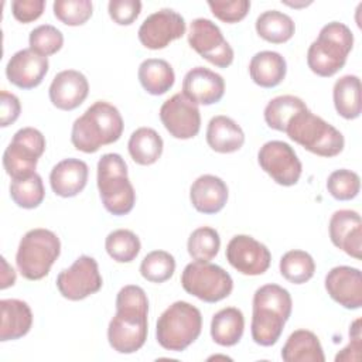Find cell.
Masks as SVG:
<instances>
[{
    "label": "cell",
    "mask_w": 362,
    "mask_h": 362,
    "mask_svg": "<svg viewBox=\"0 0 362 362\" xmlns=\"http://www.w3.org/2000/svg\"><path fill=\"white\" fill-rule=\"evenodd\" d=\"M148 298L140 286L127 284L116 296V314L107 327V341L119 354H134L147 339Z\"/></svg>",
    "instance_id": "obj_1"
},
{
    "label": "cell",
    "mask_w": 362,
    "mask_h": 362,
    "mask_svg": "<svg viewBox=\"0 0 362 362\" xmlns=\"http://www.w3.org/2000/svg\"><path fill=\"white\" fill-rule=\"evenodd\" d=\"M293 300L290 293L279 284H264L253 294L252 339L262 346L274 345L291 315Z\"/></svg>",
    "instance_id": "obj_2"
},
{
    "label": "cell",
    "mask_w": 362,
    "mask_h": 362,
    "mask_svg": "<svg viewBox=\"0 0 362 362\" xmlns=\"http://www.w3.org/2000/svg\"><path fill=\"white\" fill-rule=\"evenodd\" d=\"M123 127V117L117 107L109 102L96 100L74 122L71 143L79 151L96 153L102 146L117 141Z\"/></svg>",
    "instance_id": "obj_3"
},
{
    "label": "cell",
    "mask_w": 362,
    "mask_h": 362,
    "mask_svg": "<svg viewBox=\"0 0 362 362\" xmlns=\"http://www.w3.org/2000/svg\"><path fill=\"white\" fill-rule=\"evenodd\" d=\"M354 47V34L339 21L325 24L307 51L308 68L318 76L329 78L344 68Z\"/></svg>",
    "instance_id": "obj_4"
},
{
    "label": "cell",
    "mask_w": 362,
    "mask_h": 362,
    "mask_svg": "<svg viewBox=\"0 0 362 362\" xmlns=\"http://www.w3.org/2000/svg\"><path fill=\"white\" fill-rule=\"evenodd\" d=\"M98 189L105 209L127 215L136 204V192L127 177V164L117 153L103 154L98 163Z\"/></svg>",
    "instance_id": "obj_5"
},
{
    "label": "cell",
    "mask_w": 362,
    "mask_h": 362,
    "mask_svg": "<svg viewBox=\"0 0 362 362\" xmlns=\"http://www.w3.org/2000/svg\"><path fill=\"white\" fill-rule=\"evenodd\" d=\"M284 133L297 144L320 157H335L345 146L342 133L308 107L288 122Z\"/></svg>",
    "instance_id": "obj_6"
},
{
    "label": "cell",
    "mask_w": 362,
    "mask_h": 362,
    "mask_svg": "<svg viewBox=\"0 0 362 362\" xmlns=\"http://www.w3.org/2000/svg\"><path fill=\"white\" fill-rule=\"evenodd\" d=\"M201 329V311L187 301H175L158 317L156 339L164 349L181 352L198 339Z\"/></svg>",
    "instance_id": "obj_7"
},
{
    "label": "cell",
    "mask_w": 362,
    "mask_h": 362,
    "mask_svg": "<svg viewBox=\"0 0 362 362\" xmlns=\"http://www.w3.org/2000/svg\"><path fill=\"white\" fill-rule=\"evenodd\" d=\"M61 253L59 238L49 229L35 228L20 240L16 263L27 280L44 279Z\"/></svg>",
    "instance_id": "obj_8"
},
{
    "label": "cell",
    "mask_w": 362,
    "mask_h": 362,
    "mask_svg": "<svg viewBox=\"0 0 362 362\" xmlns=\"http://www.w3.org/2000/svg\"><path fill=\"white\" fill-rule=\"evenodd\" d=\"M181 286L188 294L205 303H218L232 293L233 280L221 266L195 260L184 267Z\"/></svg>",
    "instance_id": "obj_9"
},
{
    "label": "cell",
    "mask_w": 362,
    "mask_h": 362,
    "mask_svg": "<svg viewBox=\"0 0 362 362\" xmlns=\"http://www.w3.org/2000/svg\"><path fill=\"white\" fill-rule=\"evenodd\" d=\"M45 146V137L38 129L23 127L17 130L3 153V167L11 180L34 174Z\"/></svg>",
    "instance_id": "obj_10"
},
{
    "label": "cell",
    "mask_w": 362,
    "mask_h": 362,
    "mask_svg": "<svg viewBox=\"0 0 362 362\" xmlns=\"http://www.w3.org/2000/svg\"><path fill=\"white\" fill-rule=\"evenodd\" d=\"M260 168L283 187L296 185L301 177L303 165L294 148L281 140H270L257 151Z\"/></svg>",
    "instance_id": "obj_11"
},
{
    "label": "cell",
    "mask_w": 362,
    "mask_h": 362,
    "mask_svg": "<svg viewBox=\"0 0 362 362\" xmlns=\"http://www.w3.org/2000/svg\"><path fill=\"white\" fill-rule=\"evenodd\" d=\"M103 280L98 262L86 255L79 256L71 267L64 269L57 276L59 294L71 301H79L102 288Z\"/></svg>",
    "instance_id": "obj_12"
},
{
    "label": "cell",
    "mask_w": 362,
    "mask_h": 362,
    "mask_svg": "<svg viewBox=\"0 0 362 362\" xmlns=\"http://www.w3.org/2000/svg\"><path fill=\"white\" fill-rule=\"evenodd\" d=\"M188 44L197 54L218 68H228L233 62L232 47L223 38L221 28L208 18L192 20Z\"/></svg>",
    "instance_id": "obj_13"
},
{
    "label": "cell",
    "mask_w": 362,
    "mask_h": 362,
    "mask_svg": "<svg viewBox=\"0 0 362 362\" xmlns=\"http://www.w3.org/2000/svg\"><path fill=\"white\" fill-rule=\"evenodd\" d=\"M160 119L167 132L180 140L195 137L201 129L198 105L184 93H175L161 105Z\"/></svg>",
    "instance_id": "obj_14"
},
{
    "label": "cell",
    "mask_w": 362,
    "mask_h": 362,
    "mask_svg": "<svg viewBox=\"0 0 362 362\" xmlns=\"http://www.w3.org/2000/svg\"><path fill=\"white\" fill-rule=\"evenodd\" d=\"M226 260L245 276H259L270 267L272 253L266 245L255 238L236 235L226 246Z\"/></svg>",
    "instance_id": "obj_15"
},
{
    "label": "cell",
    "mask_w": 362,
    "mask_h": 362,
    "mask_svg": "<svg viewBox=\"0 0 362 362\" xmlns=\"http://www.w3.org/2000/svg\"><path fill=\"white\" fill-rule=\"evenodd\" d=\"M185 20L171 8L150 14L139 28V40L148 49H163L185 34Z\"/></svg>",
    "instance_id": "obj_16"
},
{
    "label": "cell",
    "mask_w": 362,
    "mask_h": 362,
    "mask_svg": "<svg viewBox=\"0 0 362 362\" xmlns=\"http://www.w3.org/2000/svg\"><path fill=\"white\" fill-rule=\"evenodd\" d=\"M325 290L329 297L346 310L362 305V273L356 267L337 266L325 276Z\"/></svg>",
    "instance_id": "obj_17"
},
{
    "label": "cell",
    "mask_w": 362,
    "mask_h": 362,
    "mask_svg": "<svg viewBox=\"0 0 362 362\" xmlns=\"http://www.w3.org/2000/svg\"><path fill=\"white\" fill-rule=\"evenodd\" d=\"M49 68L47 57L31 48H24L11 55L6 66V76L10 83L20 89H33L45 78Z\"/></svg>",
    "instance_id": "obj_18"
},
{
    "label": "cell",
    "mask_w": 362,
    "mask_h": 362,
    "mask_svg": "<svg viewBox=\"0 0 362 362\" xmlns=\"http://www.w3.org/2000/svg\"><path fill=\"white\" fill-rule=\"evenodd\" d=\"M329 238L335 247L354 259L362 253V221L356 211L339 209L331 215L328 223Z\"/></svg>",
    "instance_id": "obj_19"
},
{
    "label": "cell",
    "mask_w": 362,
    "mask_h": 362,
    "mask_svg": "<svg viewBox=\"0 0 362 362\" xmlns=\"http://www.w3.org/2000/svg\"><path fill=\"white\" fill-rule=\"evenodd\" d=\"M89 93L86 76L75 69L58 72L48 89L51 103L61 110H74L81 106Z\"/></svg>",
    "instance_id": "obj_20"
},
{
    "label": "cell",
    "mask_w": 362,
    "mask_h": 362,
    "mask_svg": "<svg viewBox=\"0 0 362 362\" xmlns=\"http://www.w3.org/2000/svg\"><path fill=\"white\" fill-rule=\"evenodd\" d=\"M182 93L197 105L218 103L225 93L223 78L204 66L189 69L182 81Z\"/></svg>",
    "instance_id": "obj_21"
},
{
    "label": "cell",
    "mask_w": 362,
    "mask_h": 362,
    "mask_svg": "<svg viewBox=\"0 0 362 362\" xmlns=\"http://www.w3.org/2000/svg\"><path fill=\"white\" fill-rule=\"evenodd\" d=\"M88 164L79 158H65L55 164L49 173V184L55 195L62 198L76 197L88 182Z\"/></svg>",
    "instance_id": "obj_22"
},
{
    "label": "cell",
    "mask_w": 362,
    "mask_h": 362,
    "mask_svg": "<svg viewBox=\"0 0 362 362\" xmlns=\"http://www.w3.org/2000/svg\"><path fill=\"white\" fill-rule=\"evenodd\" d=\"M228 185L225 181L212 174L198 177L189 188V199L192 206L201 214H218L228 201Z\"/></svg>",
    "instance_id": "obj_23"
},
{
    "label": "cell",
    "mask_w": 362,
    "mask_h": 362,
    "mask_svg": "<svg viewBox=\"0 0 362 362\" xmlns=\"http://www.w3.org/2000/svg\"><path fill=\"white\" fill-rule=\"evenodd\" d=\"M1 325L0 341H14L27 335L33 325V313L30 305L17 298H4L0 301Z\"/></svg>",
    "instance_id": "obj_24"
},
{
    "label": "cell",
    "mask_w": 362,
    "mask_h": 362,
    "mask_svg": "<svg viewBox=\"0 0 362 362\" xmlns=\"http://www.w3.org/2000/svg\"><path fill=\"white\" fill-rule=\"evenodd\" d=\"M206 143L216 153H235L243 146L245 133L233 119L218 115L214 116L208 123Z\"/></svg>",
    "instance_id": "obj_25"
},
{
    "label": "cell",
    "mask_w": 362,
    "mask_h": 362,
    "mask_svg": "<svg viewBox=\"0 0 362 362\" xmlns=\"http://www.w3.org/2000/svg\"><path fill=\"white\" fill-rule=\"evenodd\" d=\"M287 64L281 54L276 51H260L255 54L249 64L252 81L262 88H274L283 82Z\"/></svg>",
    "instance_id": "obj_26"
},
{
    "label": "cell",
    "mask_w": 362,
    "mask_h": 362,
    "mask_svg": "<svg viewBox=\"0 0 362 362\" xmlns=\"http://www.w3.org/2000/svg\"><path fill=\"white\" fill-rule=\"evenodd\" d=\"M286 362H324L325 355L318 337L308 329H296L281 348Z\"/></svg>",
    "instance_id": "obj_27"
},
{
    "label": "cell",
    "mask_w": 362,
    "mask_h": 362,
    "mask_svg": "<svg viewBox=\"0 0 362 362\" xmlns=\"http://www.w3.org/2000/svg\"><path fill=\"white\" fill-rule=\"evenodd\" d=\"M137 76L143 89L154 96L167 93L175 82L173 66L161 58L144 59L139 66Z\"/></svg>",
    "instance_id": "obj_28"
},
{
    "label": "cell",
    "mask_w": 362,
    "mask_h": 362,
    "mask_svg": "<svg viewBox=\"0 0 362 362\" xmlns=\"http://www.w3.org/2000/svg\"><path fill=\"white\" fill-rule=\"evenodd\" d=\"M245 331L243 313L236 307H226L214 314L211 321V337L221 346L236 345Z\"/></svg>",
    "instance_id": "obj_29"
},
{
    "label": "cell",
    "mask_w": 362,
    "mask_h": 362,
    "mask_svg": "<svg viewBox=\"0 0 362 362\" xmlns=\"http://www.w3.org/2000/svg\"><path fill=\"white\" fill-rule=\"evenodd\" d=\"M332 99L335 110L344 119L361 116V81L356 75H344L334 83Z\"/></svg>",
    "instance_id": "obj_30"
},
{
    "label": "cell",
    "mask_w": 362,
    "mask_h": 362,
    "mask_svg": "<svg viewBox=\"0 0 362 362\" xmlns=\"http://www.w3.org/2000/svg\"><path fill=\"white\" fill-rule=\"evenodd\" d=\"M163 139L151 127H139L129 139L127 148L132 160L140 165L154 164L163 153Z\"/></svg>",
    "instance_id": "obj_31"
},
{
    "label": "cell",
    "mask_w": 362,
    "mask_h": 362,
    "mask_svg": "<svg viewBox=\"0 0 362 362\" xmlns=\"http://www.w3.org/2000/svg\"><path fill=\"white\" fill-rule=\"evenodd\" d=\"M256 33L260 38L272 44H283L291 40L296 31L293 18L279 10L263 11L256 18Z\"/></svg>",
    "instance_id": "obj_32"
},
{
    "label": "cell",
    "mask_w": 362,
    "mask_h": 362,
    "mask_svg": "<svg viewBox=\"0 0 362 362\" xmlns=\"http://www.w3.org/2000/svg\"><path fill=\"white\" fill-rule=\"evenodd\" d=\"M307 109L303 99L294 95H280L273 98L264 107L266 124L277 132H284L294 115Z\"/></svg>",
    "instance_id": "obj_33"
},
{
    "label": "cell",
    "mask_w": 362,
    "mask_h": 362,
    "mask_svg": "<svg viewBox=\"0 0 362 362\" xmlns=\"http://www.w3.org/2000/svg\"><path fill=\"white\" fill-rule=\"evenodd\" d=\"M279 267L281 276L293 284L307 283L315 273V262L313 256L298 249L286 252L280 259Z\"/></svg>",
    "instance_id": "obj_34"
},
{
    "label": "cell",
    "mask_w": 362,
    "mask_h": 362,
    "mask_svg": "<svg viewBox=\"0 0 362 362\" xmlns=\"http://www.w3.org/2000/svg\"><path fill=\"white\" fill-rule=\"evenodd\" d=\"M10 197L14 204L24 209L37 208L45 197V189L42 178L40 174L34 173L24 178L13 180L10 184Z\"/></svg>",
    "instance_id": "obj_35"
},
{
    "label": "cell",
    "mask_w": 362,
    "mask_h": 362,
    "mask_svg": "<svg viewBox=\"0 0 362 362\" xmlns=\"http://www.w3.org/2000/svg\"><path fill=\"white\" fill-rule=\"evenodd\" d=\"M105 249L117 263H130L141 249L139 236L129 229H116L106 236Z\"/></svg>",
    "instance_id": "obj_36"
},
{
    "label": "cell",
    "mask_w": 362,
    "mask_h": 362,
    "mask_svg": "<svg viewBox=\"0 0 362 362\" xmlns=\"http://www.w3.org/2000/svg\"><path fill=\"white\" fill-rule=\"evenodd\" d=\"M221 247L219 233L211 226H201L192 230L188 238L187 249L189 256L197 262L212 260Z\"/></svg>",
    "instance_id": "obj_37"
},
{
    "label": "cell",
    "mask_w": 362,
    "mask_h": 362,
    "mask_svg": "<svg viewBox=\"0 0 362 362\" xmlns=\"http://www.w3.org/2000/svg\"><path fill=\"white\" fill-rule=\"evenodd\" d=\"M175 272V259L165 250H153L144 256L140 264V274L151 283H164Z\"/></svg>",
    "instance_id": "obj_38"
},
{
    "label": "cell",
    "mask_w": 362,
    "mask_h": 362,
    "mask_svg": "<svg viewBox=\"0 0 362 362\" xmlns=\"http://www.w3.org/2000/svg\"><path fill=\"white\" fill-rule=\"evenodd\" d=\"M52 10L62 24L76 27L92 17L93 4L89 0H57L52 4Z\"/></svg>",
    "instance_id": "obj_39"
},
{
    "label": "cell",
    "mask_w": 362,
    "mask_h": 362,
    "mask_svg": "<svg viewBox=\"0 0 362 362\" xmlns=\"http://www.w3.org/2000/svg\"><path fill=\"white\" fill-rule=\"evenodd\" d=\"M327 189L337 201L354 199L361 189V178L355 171L341 168L328 175Z\"/></svg>",
    "instance_id": "obj_40"
},
{
    "label": "cell",
    "mask_w": 362,
    "mask_h": 362,
    "mask_svg": "<svg viewBox=\"0 0 362 362\" xmlns=\"http://www.w3.org/2000/svg\"><path fill=\"white\" fill-rule=\"evenodd\" d=\"M28 42L33 51L42 57H49L62 48L64 35L57 27L51 24H42L30 33Z\"/></svg>",
    "instance_id": "obj_41"
},
{
    "label": "cell",
    "mask_w": 362,
    "mask_h": 362,
    "mask_svg": "<svg viewBox=\"0 0 362 362\" xmlns=\"http://www.w3.org/2000/svg\"><path fill=\"white\" fill-rule=\"evenodd\" d=\"M208 6L212 11V14L228 24L239 23L242 21L250 8L249 0H209Z\"/></svg>",
    "instance_id": "obj_42"
},
{
    "label": "cell",
    "mask_w": 362,
    "mask_h": 362,
    "mask_svg": "<svg viewBox=\"0 0 362 362\" xmlns=\"http://www.w3.org/2000/svg\"><path fill=\"white\" fill-rule=\"evenodd\" d=\"M110 18L119 25H130L141 11L139 0H110L107 4Z\"/></svg>",
    "instance_id": "obj_43"
},
{
    "label": "cell",
    "mask_w": 362,
    "mask_h": 362,
    "mask_svg": "<svg viewBox=\"0 0 362 362\" xmlns=\"http://www.w3.org/2000/svg\"><path fill=\"white\" fill-rule=\"evenodd\" d=\"M44 0H14L11 3L13 17L23 24H28L40 18L44 13Z\"/></svg>",
    "instance_id": "obj_44"
},
{
    "label": "cell",
    "mask_w": 362,
    "mask_h": 362,
    "mask_svg": "<svg viewBox=\"0 0 362 362\" xmlns=\"http://www.w3.org/2000/svg\"><path fill=\"white\" fill-rule=\"evenodd\" d=\"M349 345L337 354L335 362H348V361H359L361 358V346H362V335H361V318H356L349 327Z\"/></svg>",
    "instance_id": "obj_45"
},
{
    "label": "cell",
    "mask_w": 362,
    "mask_h": 362,
    "mask_svg": "<svg viewBox=\"0 0 362 362\" xmlns=\"http://www.w3.org/2000/svg\"><path fill=\"white\" fill-rule=\"evenodd\" d=\"M21 112L20 100L16 95L1 90L0 92V126L7 127L13 124Z\"/></svg>",
    "instance_id": "obj_46"
},
{
    "label": "cell",
    "mask_w": 362,
    "mask_h": 362,
    "mask_svg": "<svg viewBox=\"0 0 362 362\" xmlns=\"http://www.w3.org/2000/svg\"><path fill=\"white\" fill-rule=\"evenodd\" d=\"M3 267H4V273H3V277H1V284H0V288L4 290L10 286H13L16 283V273L13 270V267H8L6 259L3 257Z\"/></svg>",
    "instance_id": "obj_47"
}]
</instances>
